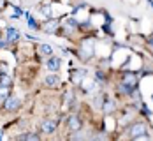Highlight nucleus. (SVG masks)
Here are the masks:
<instances>
[{"mask_svg":"<svg viewBox=\"0 0 153 141\" xmlns=\"http://www.w3.org/2000/svg\"><path fill=\"white\" fill-rule=\"evenodd\" d=\"M128 134H130V138H137L141 134H146V124H144V122H136V124H132V125L128 127Z\"/></svg>","mask_w":153,"mask_h":141,"instance_id":"1","label":"nucleus"},{"mask_svg":"<svg viewBox=\"0 0 153 141\" xmlns=\"http://www.w3.org/2000/svg\"><path fill=\"white\" fill-rule=\"evenodd\" d=\"M81 60H90L93 57V41L92 39H88V41H85L83 43V51H81Z\"/></svg>","mask_w":153,"mask_h":141,"instance_id":"2","label":"nucleus"},{"mask_svg":"<svg viewBox=\"0 0 153 141\" xmlns=\"http://www.w3.org/2000/svg\"><path fill=\"white\" fill-rule=\"evenodd\" d=\"M67 125H69V129H71V132L81 131V118H79L77 115H71L69 120H67Z\"/></svg>","mask_w":153,"mask_h":141,"instance_id":"3","label":"nucleus"},{"mask_svg":"<svg viewBox=\"0 0 153 141\" xmlns=\"http://www.w3.org/2000/svg\"><path fill=\"white\" fill-rule=\"evenodd\" d=\"M85 78H86V71H83V69H76V71L71 72V81L74 85H79Z\"/></svg>","mask_w":153,"mask_h":141,"instance_id":"4","label":"nucleus"},{"mask_svg":"<svg viewBox=\"0 0 153 141\" xmlns=\"http://www.w3.org/2000/svg\"><path fill=\"white\" fill-rule=\"evenodd\" d=\"M19 99H16V97H7L5 101H4V108L7 111H14V110H18L19 108Z\"/></svg>","mask_w":153,"mask_h":141,"instance_id":"5","label":"nucleus"},{"mask_svg":"<svg viewBox=\"0 0 153 141\" xmlns=\"http://www.w3.org/2000/svg\"><path fill=\"white\" fill-rule=\"evenodd\" d=\"M123 83L125 85H130V87H137V76L132 72V71H127L125 74H123Z\"/></svg>","mask_w":153,"mask_h":141,"instance_id":"6","label":"nucleus"},{"mask_svg":"<svg viewBox=\"0 0 153 141\" xmlns=\"http://www.w3.org/2000/svg\"><path fill=\"white\" fill-rule=\"evenodd\" d=\"M42 30L46 32V34H55V32L58 30V21L56 19H48L46 23L42 25Z\"/></svg>","mask_w":153,"mask_h":141,"instance_id":"7","label":"nucleus"},{"mask_svg":"<svg viewBox=\"0 0 153 141\" xmlns=\"http://www.w3.org/2000/svg\"><path fill=\"white\" fill-rule=\"evenodd\" d=\"M41 127H42V132L51 134V132H55V129H56V122H55V120H44Z\"/></svg>","mask_w":153,"mask_h":141,"instance_id":"8","label":"nucleus"},{"mask_svg":"<svg viewBox=\"0 0 153 141\" xmlns=\"http://www.w3.org/2000/svg\"><path fill=\"white\" fill-rule=\"evenodd\" d=\"M60 65H62V60L58 58V57H56V58L53 57V58H49V60H48V67H49V71H51V72H56V71L60 69Z\"/></svg>","mask_w":153,"mask_h":141,"instance_id":"9","label":"nucleus"},{"mask_svg":"<svg viewBox=\"0 0 153 141\" xmlns=\"http://www.w3.org/2000/svg\"><path fill=\"white\" fill-rule=\"evenodd\" d=\"M18 37H19V32H18V28L9 27V28H7V43H9V44H11V43H14Z\"/></svg>","mask_w":153,"mask_h":141,"instance_id":"10","label":"nucleus"},{"mask_svg":"<svg viewBox=\"0 0 153 141\" xmlns=\"http://www.w3.org/2000/svg\"><path fill=\"white\" fill-rule=\"evenodd\" d=\"M58 81H60V79H58L56 74H51V76H46V78H44V83H46L48 87H56Z\"/></svg>","mask_w":153,"mask_h":141,"instance_id":"11","label":"nucleus"},{"mask_svg":"<svg viewBox=\"0 0 153 141\" xmlns=\"http://www.w3.org/2000/svg\"><path fill=\"white\" fill-rule=\"evenodd\" d=\"M113 111H114V102L113 101H104V113L111 115Z\"/></svg>","mask_w":153,"mask_h":141,"instance_id":"12","label":"nucleus"},{"mask_svg":"<svg viewBox=\"0 0 153 141\" xmlns=\"http://www.w3.org/2000/svg\"><path fill=\"white\" fill-rule=\"evenodd\" d=\"M0 85H4V87H9V88H11V85H13V79L9 78L7 74H0Z\"/></svg>","mask_w":153,"mask_h":141,"instance_id":"13","label":"nucleus"},{"mask_svg":"<svg viewBox=\"0 0 153 141\" xmlns=\"http://www.w3.org/2000/svg\"><path fill=\"white\" fill-rule=\"evenodd\" d=\"M7 97H9V87L0 85V99H2V101H5Z\"/></svg>","mask_w":153,"mask_h":141,"instance_id":"14","label":"nucleus"},{"mask_svg":"<svg viewBox=\"0 0 153 141\" xmlns=\"http://www.w3.org/2000/svg\"><path fill=\"white\" fill-rule=\"evenodd\" d=\"M65 28H67V30H69V28H77V23L74 19L69 18V19H65Z\"/></svg>","mask_w":153,"mask_h":141,"instance_id":"15","label":"nucleus"},{"mask_svg":"<svg viewBox=\"0 0 153 141\" xmlns=\"http://www.w3.org/2000/svg\"><path fill=\"white\" fill-rule=\"evenodd\" d=\"M18 140H39V136H37V134H30V132H27V134H21Z\"/></svg>","mask_w":153,"mask_h":141,"instance_id":"16","label":"nucleus"},{"mask_svg":"<svg viewBox=\"0 0 153 141\" xmlns=\"http://www.w3.org/2000/svg\"><path fill=\"white\" fill-rule=\"evenodd\" d=\"M27 23L30 25V27H32V28H33V30L37 28V23H35V19H33V18H32L30 14H27Z\"/></svg>","mask_w":153,"mask_h":141,"instance_id":"17","label":"nucleus"},{"mask_svg":"<svg viewBox=\"0 0 153 141\" xmlns=\"http://www.w3.org/2000/svg\"><path fill=\"white\" fill-rule=\"evenodd\" d=\"M41 53H44V55H51V48L48 46V44H41Z\"/></svg>","mask_w":153,"mask_h":141,"instance_id":"18","label":"nucleus"},{"mask_svg":"<svg viewBox=\"0 0 153 141\" xmlns=\"http://www.w3.org/2000/svg\"><path fill=\"white\" fill-rule=\"evenodd\" d=\"M41 13H44L46 16H51V7H48V5H46V7H42V9H41Z\"/></svg>","mask_w":153,"mask_h":141,"instance_id":"19","label":"nucleus"},{"mask_svg":"<svg viewBox=\"0 0 153 141\" xmlns=\"http://www.w3.org/2000/svg\"><path fill=\"white\" fill-rule=\"evenodd\" d=\"M95 79H100V81H104V74H102L100 71H97V72H95Z\"/></svg>","mask_w":153,"mask_h":141,"instance_id":"20","label":"nucleus"},{"mask_svg":"<svg viewBox=\"0 0 153 141\" xmlns=\"http://www.w3.org/2000/svg\"><path fill=\"white\" fill-rule=\"evenodd\" d=\"M5 5H7V2H5V0H0V11H4Z\"/></svg>","mask_w":153,"mask_h":141,"instance_id":"21","label":"nucleus"},{"mask_svg":"<svg viewBox=\"0 0 153 141\" xmlns=\"http://www.w3.org/2000/svg\"><path fill=\"white\" fill-rule=\"evenodd\" d=\"M148 43H150V46L153 48V34H152V35H150V37H148Z\"/></svg>","mask_w":153,"mask_h":141,"instance_id":"22","label":"nucleus"},{"mask_svg":"<svg viewBox=\"0 0 153 141\" xmlns=\"http://www.w3.org/2000/svg\"><path fill=\"white\" fill-rule=\"evenodd\" d=\"M148 4H150V7L153 9V0H148Z\"/></svg>","mask_w":153,"mask_h":141,"instance_id":"23","label":"nucleus"},{"mask_svg":"<svg viewBox=\"0 0 153 141\" xmlns=\"http://www.w3.org/2000/svg\"><path fill=\"white\" fill-rule=\"evenodd\" d=\"M2 138H4V132H2V129H0V140H2Z\"/></svg>","mask_w":153,"mask_h":141,"instance_id":"24","label":"nucleus"},{"mask_svg":"<svg viewBox=\"0 0 153 141\" xmlns=\"http://www.w3.org/2000/svg\"><path fill=\"white\" fill-rule=\"evenodd\" d=\"M4 46V41H2V39H0V48Z\"/></svg>","mask_w":153,"mask_h":141,"instance_id":"25","label":"nucleus"}]
</instances>
